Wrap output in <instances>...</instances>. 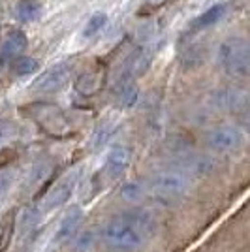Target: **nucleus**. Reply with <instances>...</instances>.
Wrapping results in <instances>:
<instances>
[{
	"instance_id": "nucleus-23",
	"label": "nucleus",
	"mask_w": 250,
	"mask_h": 252,
	"mask_svg": "<svg viewBox=\"0 0 250 252\" xmlns=\"http://www.w3.org/2000/svg\"><path fill=\"white\" fill-rule=\"evenodd\" d=\"M111 132H113V126L109 125V123H104V125H100V126H98V130L94 132L93 139H91V147H93V149H100L105 143V141L109 139Z\"/></svg>"
},
{
	"instance_id": "nucleus-24",
	"label": "nucleus",
	"mask_w": 250,
	"mask_h": 252,
	"mask_svg": "<svg viewBox=\"0 0 250 252\" xmlns=\"http://www.w3.org/2000/svg\"><path fill=\"white\" fill-rule=\"evenodd\" d=\"M13 179H15V173H13L11 169H2V171H0V200L11 190Z\"/></svg>"
},
{
	"instance_id": "nucleus-5",
	"label": "nucleus",
	"mask_w": 250,
	"mask_h": 252,
	"mask_svg": "<svg viewBox=\"0 0 250 252\" xmlns=\"http://www.w3.org/2000/svg\"><path fill=\"white\" fill-rule=\"evenodd\" d=\"M205 145L217 155H231L245 145V134L235 125H219L207 130Z\"/></svg>"
},
{
	"instance_id": "nucleus-13",
	"label": "nucleus",
	"mask_w": 250,
	"mask_h": 252,
	"mask_svg": "<svg viewBox=\"0 0 250 252\" xmlns=\"http://www.w3.org/2000/svg\"><path fill=\"white\" fill-rule=\"evenodd\" d=\"M27 36H25V32L21 31H11L8 36H6V40L2 42V59H6V61H15L17 57H21V53L27 49Z\"/></svg>"
},
{
	"instance_id": "nucleus-8",
	"label": "nucleus",
	"mask_w": 250,
	"mask_h": 252,
	"mask_svg": "<svg viewBox=\"0 0 250 252\" xmlns=\"http://www.w3.org/2000/svg\"><path fill=\"white\" fill-rule=\"evenodd\" d=\"M217 168H219L217 158L207 153H183L175 160V169L187 173L192 179L207 177Z\"/></svg>"
},
{
	"instance_id": "nucleus-2",
	"label": "nucleus",
	"mask_w": 250,
	"mask_h": 252,
	"mask_svg": "<svg viewBox=\"0 0 250 252\" xmlns=\"http://www.w3.org/2000/svg\"><path fill=\"white\" fill-rule=\"evenodd\" d=\"M220 68L233 79L250 77V42L243 38H228L219 45Z\"/></svg>"
},
{
	"instance_id": "nucleus-26",
	"label": "nucleus",
	"mask_w": 250,
	"mask_h": 252,
	"mask_svg": "<svg viewBox=\"0 0 250 252\" xmlns=\"http://www.w3.org/2000/svg\"><path fill=\"white\" fill-rule=\"evenodd\" d=\"M245 126H247V130H249L250 134V109L247 111V115H245Z\"/></svg>"
},
{
	"instance_id": "nucleus-12",
	"label": "nucleus",
	"mask_w": 250,
	"mask_h": 252,
	"mask_svg": "<svg viewBox=\"0 0 250 252\" xmlns=\"http://www.w3.org/2000/svg\"><path fill=\"white\" fill-rule=\"evenodd\" d=\"M55 171V164L49 158H43V160H38L34 166L29 171V177H27V185H25V190L32 194L36 190H40L47 183V179L53 175Z\"/></svg>"
},
{
	"instance_id": "nucleus-3",
	"label": "nucleus",
	"mask_w": 250,
	"mask_h": 252,
	"mask_svg": "<svg viewBox=\"0 0 250 252\" xmlns=\"http://www.w3.org/2000/svg\"><path fill=\"white\" fill-rule=\"evenodd\" d=\"M25 113L49 136L62 137L70 134V130H72L68 117L55 104H31L25 109Z\"/></svg>"
},
{
	"instance_id": "nucleus-4",
	"label": "nucleus",
	"mask_w": 250,
	"mask_h": 252,
	"mask_svg": "<svg viewBox=\"0 0 250 252\" xmlns=\"http://www.w3.org/2000/svg\"><path fill=\"white\" fill-rule=\"evenodd\" d=\"M149 189L160 198H181L192 190V177L179 169L158 171L149 179Z\"/></svg>"
},
{
	"instance_id": "nucleus-10",
	"label": "nucleus",
	"mask_w": 250,
	"mask_h": 252,
	"mask_svg": "<svg viewBox=\"0 0 250 252\" xmlns=\"http://www.w3.org/2000/svg\"><path fill=\"white\" fill-rule=\"evenodd\" d=\"M130 158H132V155H130V149L128 147H125V145L113 147L107 153V157H105L104 175L109 179V181H117V179L121 177L126 169H128Z\"/></svg>"
},
{
	"instance_id": "nucleus-11",
	"label": "nucleus",
	"mask_w": 250,
	"mask_h": 252,
	"mask_svg": "<svg viewBox=\"0 0 250 252\" xmlns=\"http://www.w3.org/2000/svg\"><path fill=\"white\" fill-rule=\"evenodd\" d=\"M81 220H83V211L79 209L77 205L75 207H70V209L64 213V217L59 222V228L55 231V237H53V243L55 245H62L68 239H72L73 235L79 231V226H81Z\"/></svg>"
},
{
	"instance_id": "nucleus-20",
	"label": "nucleus",
	"mask_w": 250,
	"mask_h": 252,
	"mask_svg": "<svg viewBox=\"0 0 250 252\" xmlns=\"http://www.w3.org/2000/svg\"><path fill=\"white\" fill-rule=\"evenodd\" d=\"M40 64L36 59H31V57H17L13 64H11V72L17 75V77H25V75H31L34 72H38Z\"/></svg>"
},
{
	"instance_id": "nucleus-17",
	"label": "nucleus",
	"mask_w": 250,
	"mask_h": 252,
	"mask_svg": "<svg viewBox=\"0 0 250 252\" xmlns=\"http://www.w3.org/2000/svg\"><path fill=\"white\" fill-rule=\"evenodd\" d=\"M147 189H149V185L145 187V183H141V181H128L121 187V198L128 203H137L145 198Z\"/></svg>"
},
{
	"instance_id": "nucleus-1",
	"label": "nucleus",
	"mask_w": 250,
	"mask_h": 252,
	"mask_svg": "<svg viewBox=\"0 0 250 252\" xmlns=\"http://www.w3.org/2000/svg\"><path fill=\"white\" fill-rule=\"evenodd\" d=\"M100 237L107 247L117 249V251H137L147 241L145 235L125 215L105 222L100 231Z\"/></svg>"
},
{
	"instance_id": "nucleus-22",
	"label": "nucleus",
	"mask_w": 250,
	"mask_h": 252,
	"mask_svg": "<svg viewBox=\"0 0 250 252\" xmlns=\"http://www.w3.org/2000/svg\"><path fill=\"white\" fill-rule=\"evenodd\" d=\"M107 23V15L105 13H94L93 17L89 19V23L85 25V36L87 38H91L94 34H98V32L104 29V25Z\"/></svg>"
},
{
	"instance_id": "nucleus-14",
	"label": "nucleus",
	"mask_w": 250,
	"mask_h": 252,
	"mask_svg": "<svg viewBox=\"0 0 250 252\" xmlns=\"http://www.w3.org/2000/svg\"><path fill=\"white\" fill-rule=\"evenodd\" d=\"M125 217L145 235L147 239L156 233V230H158L156 219H155L147 209H134V211H130V213H125Z\"/></svg>"
},
{
	"instance_id": "nucleus-18",
	"label": "nucleus",
	"mask_w": 250,
	"mask_h": 252,
	"mask_svg": "<svg viewBox=\"0 0 250 252\" xmlns=\"http://www.w3.org/2000/svg\"><path fill=\"white\" fill-rule=\"evenodd\" d=\"M96 249V231L94 230H81L75 233L73 239V252H94Z\"/></svg>"
},
{
	"instance_id": "nucleus-16",
	"label": "nucleus",
	"mask_w": 250,
	"mask_h": 252,
	"mask_svg": "<svg viewBox=\"0 0 250 252\" xmlns=\"http://www.w3.org/2000/svg\"><path fill=\"white\" fill-rule=\"evenodd\" d=\"M17 19L23 23H32L36 21L42 13V2L40 0H21L15 8Z\"/></svg>"
},
{
	"instance_id": "nucleus-6",
	"label": "nucleus",
	"mask_w": 250,
	"mask_h": 252,
	"mask_svg": "<svg viewBox=\"0 0 250 252\" xmlns=\"http://www.w3.org/2000/svg\"><path fill=\"white\" fill-rule=\"evenodd\" d=\"M79 175H81L79 168L72 169V171H68L66 175H62V177L53 185L51 189L47 190V194L43 196L42 203L38 205V211H40L42 215H45V213H51L53 209L64 205L66 201L70 200L73 189H75V185H77V181H79Z\"/></svg>"
},
{
	"instance_id": "nucleus-7",
	"label": "nucleus",
	"mask_w": 250,
	"mask_h": 252,
	"mask_svg": "<svg viewBox=\"0 0 250 252\" xmlns=\"http://www.w3.org/2000/svg\"><path fill=\"white\" fill-rule=\"evenodd\" d=\"M207 104L215 111L233 113V111L245 109L250 104V93L247 89H239V87H222L209 94Z\"/></svg>"
},
{
	"instance_id": "nucleus-19",
	"label": "nucleus",
	"mask_w": 250,
	"mask_h": 252,
	"mask_svg": "<svg viewBox=\"0 0 250 252\" xmlns=\"http://www.w3.org/2000/svg\"><path fill=\"white\" fill-rule=\"evenodd\" d=\"M224 11H226V8H224L222 4H217V6L209 8L207 11H203L198 19L194 21V27H196V29H207V27L219 23L220 19L224 17Z\"/></svg>"
},
{
	"instance_id": "nucleus-21",
	"label": "nucleus",
	"mask_w": 250,
	"mask_h": 252,
	"mask_svg": "<svg viewBox=\"0 0 250 252\" xmlns=\"http://www.w3.org/2000/svg\"><path fill=\"white\" fill-rule=\"evenodd\" d=\"M137 96H139L137 87L132 83V81H128V83L121 85V91H119V104H121V107H132V105H136Z\"/></svg>"
},
{
	"instance_id": "nucleus-15",
	"label": "nucleus",
	"mask_w": 250,
	"mask_h": 252,
	"mask_svg": "<svg viewBox=\"0 0 250 252\" xmlns=\"http://www.w3.org/2000/svg\"><path fill=\"white\" fill-rule=\"evenodd\" d=\"M102 83H104V74L100 70H91L77 77L75 91L83 96H93L102 89Z\"/></svg>"
},
{
	"instance_id": "nucleus-25",
	"label": "nucleus",
	"mask_w": 250,
	"mask_h": 252,
	"mask_svg": "<svg viewBox=\"0 0 250 252\" xmlns=\"http://www.w3.org/2000/svg\"><path fill=\"white\" fill-rule=\"evenodd\" d=\"M10 136H11L10 125H0V143H4Z\"/></svg>"
},
{
	"instance_id": "nucleus-9",
	"label": "nucleus",
	"mask_w": 250,
	"mask_h": 252,
	"mask_svg": "<svg viewBox=\"0 0 250 252\" xmlns=\"http://www.w3.org/2000/svg\"><path fill=\"white\" fill-rule=\"evenodd\" d=\"M70 75H72L70 64H66V63L57 64V66L49 68L47 72H43V75H40V77L34 81L32 89H34L36 93H42V94L57 93V91H61L64 85L68 83Z\"/></svg>"
}]
</instances>
